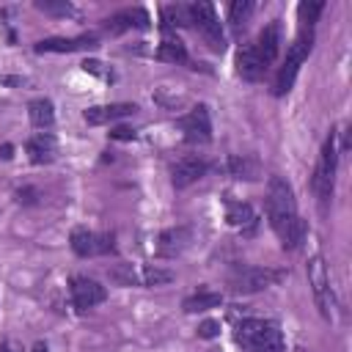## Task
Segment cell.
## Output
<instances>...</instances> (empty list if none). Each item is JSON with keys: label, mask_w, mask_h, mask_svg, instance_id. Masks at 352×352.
<instances>
[{"label": "cell", "mask_w": 352, "mask_h": 352, "mask_svg": "<svg viewBox=\"0 0 352 352\" xmlns=\"http://www.w3.org/2000/svg\"><path fill=\"white\" fill-rule=\"evenodd\" d=\"M11 151H14V148L6 143V146H3V160H11Z\"/></svg>", "instance_id": "cell-35"}, {"label": "cell", "mask_w": 352, "mask_h": 352, "mask_svg": "<svg viewBox=\"0 0 352 352\" xmlns=\"http://www.w3.org/2000/svg\"><path fill=\"white\" fill-rule=\"evenodd\" d=\"M206 160L195 157V154H187V157H179L173 165H170V182L176 190H184L190 187L192 182H198L204 173H206Z\"/></svg>", "instance_id": "cell-11"}, {"label": "cell", "mask_w": 352, "mask_h": 352, "mask_svg": "<svg viewBox=\"0 0 352 352\" xmlns=\"http://www.w3.org/2000/svg\"><path fill=\"white\" fill-rule=\"evenodd\" d=\"M198 336H201V338H217V336H220V322L204 319V322L198 324Z\"/></svg>", "instance_id": "cell-30"}, {"label": "cell", "mask_w": 352, "mask_h": 352, "mask_svg": "<svg viewBox=\"0 0 352 352\" xmlns=\"http://www.w3.org/2000/svg\"><path fill=\"white\" fill-rule=\"evenodd\" d=\"M236 72H239V77L248 80V82H256V80L264 77L267 66H264V60H261V55L256 52L253 44H242V47L236 50Z\"/></svg>", "instance_id": "cell-15"}, {"label": "cell", "mask_w": 352, "mask_h": 352, "mask_svg": "<svg viewBox=\"0 0 352 352\" xmlns=\"http://www.w3.org/2000/svg\"><path fill=\"white\" fill-rule=\"evenodd\" d=\"M16 201L19 204H36L38 201V190L36 187H22V190H16Z\"/></svg>", "instance_id": "cell-32"}, {"label": "cell", "mask_w": 352, "mask_h": 352, "mask_svg": "<svg viewBox=\"0 0 352 352\" xmlns=\"http://www.w3.org/2000/svg\"><path fill=\"white\" fill-rule=\"evenodd\" d=\"M96 36L94 33H85V36H74V38H66V36H55V38H41L36 41V52H77V50H91L96 47Z\"/></svg>", "instance_id": "cell-13"}, {"label": "cell", "mask_w": 352, "mask_h": 352, "mask_svg": "<svg viewBox=\"0 0 352 352\" xmlns=\"http://www.w3.org/2000/svg\"><path fill=\"white\" fill-rule=\"evenodd\" d=\"M154 55L160 60H165V63H187V47L176 36H165Z\"/></svg>", "instance_id": "cell-22"}, {"label": "cell", "mask_w": 352, "mask_h": 352, "mask_svg": "<svg viewBox=\"0 0 352 352\" xmlns=\"http://www.w3.org/2000/svg\"><path fill=\"white\" fill-rule=\"evenodd\" d=\"M0 352H14V349H11L8 344H3V346H0Z\"/></svg>", "instance_id": "cell-36"}, {"label": "cell", "mask_w": 352, "mask_h": 352, "mask_svg": "<svg viewBox=\"0 0 352 352\" xmlns=\"http://www.w3.org/2000/svg\"><path fill=\"white\" fill-rule=\"evenodd\" d=\"M336 162H338V148H336V132L327 135L324 146H322V154H319V162H316V170H314V179H311V187L319 198L322 206L330 204L333 198V184H336Z\"/></svg>", "instance_id": "cell-4"}, {"label": "cell", "mask_w": 352, "mask_h": 352, "mask_svg": "<svg viewBox=\"0 0 352 352\" xmlns=\"http://www.w3.org/2000/svg\"><path fill=\"white\" fill-rule=\"evenodd\" d=\"M324 11V3L322 0H314V3H300L297 6V16L302 22V28H314V22L319 19V14Z\"/></svg>", "instance_id": "cell-28"}, {"label": "cell", "mask_w": 352, "mask_h": 352, "mask_svg": "<svg viewBox=\"0 0 352 352\" xmlns=\"http://www.w3.org/2000/svg\"><path fill=\"white\" fill-rule=\"evenodd\" d=\"M28 116H30V124L36 129H50L55 124V107L50 99H33L28 104Z\"/></svg>", "instance_id": "cell-20"}, {"label": "cell", "mask_w": 352, "mask_h": 352, "mask_svg": "<svg viewBox=\"0 0 352 352\" xmlns=\"http://www.w3.org/2000/svg\"><path fill=\"white\" fill-rule=\"evenodd\" d=\"M190 8H192V25L201 30L204 41L214 52H223L226 50V36H223V25L214 14V6L212 3H190Z\"/></svg>", "instance_id": "cell-7"}, {"label": "cell", "mask_w": 352, "mask_h": 352, "mask_svg": "<svg viewBox=\"0 0 352 352\" xmlns=\"http://www.w3.org/2000/svg\"><path fill=\"white\" fill-rule=\"evenodd\" d=\"M311 47H314V28H300V33L294 36L289 52H286V60L283 66L278 69L275 74V85H272V94L275 96H286L297 80V72L302 66V60L311 55Z\"/></svg>", "instance_id": "cell-3"}, {"label": "cell", "mask_w": 352, "mask_h": 352, "mask_svg": "<svg viewBox=\"0 0 352 352\" xmlns=\"http://www.w3.org/2000/svg\"><path fill=\"white\" fill-rule=\"evenodd\" d=\"M30 352H50V349H47V344H41V341H38V344H33V349H30Z\"/></svg>", "instance_id": "cell-34"}, {"label": "cell", "mask_w": 352, "mask_h": 352, "mask_svg": "<svg viewBox=\"0 0 352 352\" xmlns=\"http://www.w3.org/2000/svg\"><path fill=\"white\" fill-rule=\"evenodd\" d=\"M25 148H28V157H30L33 165L52 162L55 154H58V143H55V138H52L50 132H38V135H33V138L28 140Z\"/></svg>", "instance_id": "cell-17"}, {"label": "cell", "mask_w": 352, "mask_h": 352, "mask_svg": "<svg viewBox=\"0 0 352 352\" xmlns=\"http://www.w3.org/2000/svg\"><path fill=\"white\" fill-rule=\"evenodd\" d=\"M162 28L170 30L173 25H192V8L184 6V3H173V6H165L162 8Z\"/></svg>", "instance_id": "cell-23"}, {"label": "cell", "mask_w": 352, "mask_h": 352, "mask_svg": "<svg viewBox=\"0 0 352 352\" xmlns=\"http://www.w3.org/2000/svg\"><path fill=\"white\" fill-rule=\"evenodd\" d=\"M36 8L50 14V16H69V14H74L72 3H66V0H36Z\"/></svg>", "instance_id": "cell-29"}, {"label": "cell", "mask_w": 352, "mask_h": 352, "mask_svg": "<svg viewBox=\"0 0 352 352\" xmlns=\"http://www.w3.org/2000/svg\"><path fill=\"white\" fill-rule=\"evenodd\" d=\"M280 19H272L270 25H264V30L258 33V38L253 41V47H256V52L261 55V60H264V66H270L275 58H278V52H280Z\"/></svg>", "instance_id": "cell-14"}, {"label": "cell", "mask_w": 352, "mask_h": 352, "mask_svg": "<svg viewBox=\"0 0 352 352\" xmlns=\"http://www.w3.org/2000/svg\"><path fill=\"white\" fill-rule=\"evenodd\" d=\"M151 19H148V11L146 8H126V11H118L107 19V30L110 33H124L129 28H148Z\"/></svg>", "instance_id": "cell-18"}, {"label": "cell", "mask_w": 352, "mask_h": 352, "mask_svg": "<svg viewBox=\"0 0 352 352\" xmlns=\"http://www.w3.org/2000/svg\"><path fill=\"white\" fill-rule=\"evenodd\" d=\"M228 173H231L234 179L256 182V179L261 176V168H258V162H256L253 157H248V154H231V157H228Z\"/></svg>", "instance_id": "cell-19"}, {"label": "cell", "mask_w": 352, "mask_h": 352, "mask_svg": "<svg viewBox=\"0 0 352 352\" xmlns=\"http://www.w3.org/2000/svg\"><path fill=\"white\" fill-rule=\"evenodd\" d=\"M138 110V104L132 102H113V104H94L82 113V118L91 124V126H102V124H110V121H118V118H126Z\"/></svg>", "instance_id": "cell-12"}, {"label": "cell", "mask_w": 352, "mask_h": 352, "mask_svg": "<svg viewBox=\"0 0 352 352\" xmlns=\"http://www.w3.org/2000/svg\"><path fill=\"white\" fill-rule=\"evenodd\" d=\"M190 242H192V231H190L187 226H176V228H168V231L160 234L157 253L165 256V258H176Z\"/></svg>", "instance_id": "cell-16"}, {"label": "cell", "mask_w": 352, "mask_h": 352, "mask_svg": "<svg viewBox=\"0 0 352 352\" xmlns=\"http://www.w3.org/2000/svg\"><path fill=\"white\" fill-rule=\"evenodd\" d=\"M308 283H311V292H314V300H316L322 316L336 319V300L330 292V275H327V264L322 256H314L308 261Z\"/></svg>", "instance_id": "cell-6"}, {"label": "cell", "mask_w": 352, "mask_h": 352, "mask_svg": "<svg viewBox=\"0 0 352 352\" xmlns=\"http://www.w3.org/2000/svg\"><path fill=\"white\" fill-rule=\"evenodd\" d=\"M179 126L184 132V138L190 143H209L212 140V118H209V107L198 104L192 107L187 116L179 118Z\"/></svg>", "instance_id": "cell-10"}, {"label": "cell", "mask_w": 352, "mask_h": 352, "mask_svg": "<svg viewBox=\"0 0 352 352\" xmlns=\"http://www.w3.org/2000/svg\"><path fill=\"white\" fill-rule=\"evenodd\" d=\"M267 220L272 226V231L278 234L280 245L286 250L300 248L302 236H305V223L297 214V201H294V190L286 179L280 176H270L267 182Z\"/></svg>", "instance_id": "cell-1"}, {"label": "cell", "mask_w": 352, "mask_h": 352, "mask_svg": "<svg viewBox=\"0 0 352 352\" xmlns=\"http://www.w3.org/2000/svg\"><path fill=\"white\" fill-rule=\"evenodd\" d=\"M107 278L113 280V283H118V286H140V270L138 267H132V264H113L110 270H107Z\"/></svg>", "instance_id": "cell-24"}, {"label": "cell", "mask_w": 352, "mask_h": 352, "mask_svg": "<svg viewBox=\"0 0 352 352\" xmlns=\"http://www.w3.org/2000/svg\"><path fill=\"white\" fill-rule=\"evenodd\" d=\"M138 270H140V286H165V283L173 280L170 270H162V267H154V264H143Z\"/></svg>", "instance_id": "cell-26"}, {"label": "cell", "mask_w": 352, "mask_h": 352, "mask_svg": "<svg viewBox=\"0 0 352 352\" xmlns=\"http://www.w3.org/2000/svg\"><path fill=\"white\" fill-rule=\"evenodd\" d=\"M82 69H85V72H91V74H102V63H99V60H85V63H82Z\"/></svg>", "instance_id": "cell-33"}, {"label": "cell", "mask_w": 352, "mask_h": 352, "mask_svg": "<svg viewBox=\"0 0 352 352\" xmlns=\"http://www.w3.org/2000/svg\"><path fill=\"white\" fill-rule=\"evenodd\" d=\"M220 302H223V294H220V292H209V289H201V292L190 294V297L182 302V308H184L187 314H198V311H209V308H217Z\"/></svg>", "instance_id": "cell-21"}, {"label": "cell", "mask_w": 352, "mask_h": 352, "mask_svg": "<svg viewBox=\"0 0 352 352\" xmlns=\"http://www.w3.org/2000/svg\"><path fill=\"white\" fill-rule=\"evenodd\" d=\"M110 138H113V140H135L138 132H135L132 126H113V129H110Z\"/></svg>", "instance_id": "cell-31"}, {"label": "cell", "mask_w": 352, "mask_h": 352, "mask_svg": "<svg viewBox=\"0 0 352 352\" xmlns=\"http://www.w3.org/2000/svg\"><path fill=\"white\" fill-rule=\"evenodd\" d=\"M253 11H256V6H253L250 0H234V3L228 6V22H231V28H234V30L245 28Z\"/></svg>", "instance_id": "cell-27"}, {"label": "cell", "mask_w": 352, "mask_h": 352, "mask_svg": "<svg viewBox=\"0 0 352 352\" xmlns=\"http://www.w3.org/2000/svg\"><path fill=\"white\" fill-rule=\"evenodd\" d=\"M226 220H228V226H236V228L253 223V209H250V204H245V201H228V204H226Z\"/></svg>", "instance_id": "cell-25"}, {"label": "cell", "mask_w": 352, "mask_h": 352, "mask_svg": "<svg viewBox=\"0 0 352 352\" xmlns=\"http://www.w3.org/2000/svg\"><path fill=\"white\" fill-rule=\"evenodd\" d=\"M69 242H72V250L80 258L104 256V253H113L116 250V236L113 234H96V231H88V228H74Z\"/></svg>", "instance_id": "cell-8"}, {"label": "cell", "mask_w": 352, "mask_h": 352, "mask_svg": "<svg viewBox=\"0 0 352 352\" xmlns=\"http://www.w3.org/2000/svg\"><path fill=\"white\" fill-rule=\"evenodd\" d=\"M69 292H72V300H74L77 311H88V308L104 302V297H107V289L99 280L85 278V275H74L72 283H69Z\"/></svg>", "instance_id": "cell-9"}, {"label": "cell", "mask_w": 352, "mask_h": 352, "mask_svg": "<svg viewBox=\"0 0 352 352\" xmlns=\"http://www.w3.org/2000/svg\"><path fill=\"white\" fill-rule=\"evenodd\" d=\"M242 352H286L283 333L270 319H242L234 330Z\"/></svg>", "instance_id": "cell-2"}, {"label": "cell", "mask_w": 352, "mask_h": 352, "mask_svg": "<svg viewBox=\"0 0 352 352\" xmlns=\"http://www.w3.org/2000/svg\"><path fill=\"white\" fill-rule=\"evenodd\" d=\"M280 278H286V272H280V270L239 264V267L231 270L228 283H231L234 292H239V294H250V292H261V289H267V286H275Z\"/></svg>", "instance_id": "cell-5"}]
</instances>
